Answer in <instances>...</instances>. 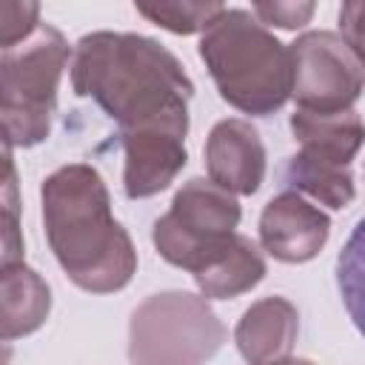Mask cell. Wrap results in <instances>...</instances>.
I'll list each match as a JSON object with an SVG mask.
<instances>
[{
	"instance_id": "5b68a950",
	"label": "cell",
	"mask_w": 365,
	"mask_h": 365,
	"mask_svg": "<svg viewBox=\"0 0 365 365\" xmlns=\"http://www.w3.org/2000/svg\"><path fill=\"white\" fill-rule=\"evenodd\" d=\"M240 202L211 180H188L171 200V208L154 222L151 240L157 254L200 277L220 265L237 242Z\"/></svg>"
},
{
	"instance_id": "5bb4252c",
	"label": "cell",
	"mask_w": 365,
	"mask_h": 365,
	"mask_svg": "<svg viewBox=\"0 0 365 365\" xmlns=\"http://www.w3.org/2000/svg\"><path fill=\"white\" fill-rule=\"evenodd\" d=\"M285 182L314 200H319L328 208H345L354 202V171L348 165H331L305 154H294L285 165Z\"/></svg>"
},
{
	"instance_id": "ffe728a7",
	"label": "cell",
	"mask_w": 365,
	"mask_h": 365,
	"mask_svg": "<svg viewBox=\"0 0 365 365\" xmlns=\"http://www.w3.org/2000/svg\"><path fill=\"white\" fill-rule=\"evenodd\" d=\"M274 365H314L311 359H297V356H288V359H279V362H274Z\"/></svg>"
},
{
	"instance_id": "e0dca14e",
	"label": "cell",
	"mask_w": 365,
	"mask_h": 365,
	"mask_svg": "<svg viewBox=\"0 0 365 365\" xmlns=\"http://www.w3.org/2000/svg\"><path fill=\"white\" fill-rule=\"evenodd\" d=\"M40 6L37 3H17V0H3L0 3V46L14 48L20 43H26L29 37H34V31L40 29Z\"/></svg>"
},
{
	"instance_id": "3957f363",
	"label": "cell",
	"mask_w": 365,
	"mask_h": 365,
	"mask_svg": "<svg viewBox=\"0 0 365 365\" xmlns=\"http://www.w3.org/2000/svg\"><path fill=\"white\" fill-rule=\"evenodd\" d=\"M200 57L220 97L242 114L265 117L291 97V51L251 11L222 9L200 37Z\"/></svg>"
},
{
	"instance_id": "9c48e42d",
	"label": "cell",
	"mask_w": 365,
	"mask_h": 365,
	"mask_svg": "<svg viewBox=\"0 0 365 365\" xmlns=\"http://www.w3.org/2000/svg\"><path fill=\"white\" fill-rule=\"evenodd\" d=\"M208 180L228 194H254L265 180V145L245 120H220L205 140Z\"/></svg>"
},
{
	"instance_id": "2e32d148",
	"label": "cell",
	"mask_w": 365,
	"mask_h": 365,
	"mask_svg": "<svg viewBox=\"0 0 365 365\" xmlns=\"http://www.w3.org/2000/svg\"><path fill=\"white\" fill-rule=\"evenodd\" d=\"M137 14L174 34L205 31L211 20L225 9L220 3H137Z\"/></svg>"
},
{
	"instance_id": "8992f818",
	"label": "cell",
	"mask_w": 365,
	"mask_h": 365,
	"mask_svg": "<svg viewBox=\"0 0 365 365\" xmlns=\"http://www.w3.org/2000/svg\"><path fill=\"white\" fill-rule=\"evenodd\" d=\"M225 342V325L205 297L163 291L145 297L128 322L131 365H205Z\"/></svg>"
},
{
	"instance_id": "6da1fadb",
	"label": "cell",
	"mask_w": 365,
	"mask_h": 365,
	"mask_svg": "<svg viewBox=\"0 0 365 365\" xmlns=\"http://www.w3.org/2000/svg\"><path fill=\"white\" fill-rule=\"evenodd\" d=\"M71 88L91 97L123 140V188L131 200L160 194L185 168L188 100L194 83L180 60L151 37L91 31L71 54Z\"/></svg>"
},
{
	"instance_id": "ba28073f",
	"label": "cell",
	"mask_w": 365,
	"mask_h": 365,
	"mask_svg": "<svg viewBox=\"0 0 365 365\" xmlns=\"http://www.w3.org/2000/svg\"><path fill=\"white\" fill-rule=\"evenodd\" d=\"M331 237V217L297 191L277 194L259 214V242L279 262L314 259Z\"/></svg>"
},
{
	"instance_id": "8fae6325",
	"label": "cell",
	"mask_w": 365,
	"mask_h": 365,
	"mask_svg": "<svg viewBox=\"0 0 365 365\" xmlns=\"http://www.w3.org/2000/svg\"><path fill=\"white\" fill-rule=\"evenodd\" d=\"M291 134L299 143V154L348 165L365 143V123L354 108L345 111H305L297 108L291 114Z\"/></svg>"
},
{
	"instance_id": "52a82bcc",
	"label": "cell",
	"mask_w": 365,
	"mask_h": 365,
	"mask_svg": "<svg viewBox=\"0 0 365 365\" xmlns=\"http://www.w3.org/2000/svg\"><path fill=\"white\" fill-rule=\"evenodd\" d=\"M291 97L305 111H345L365 88V66L342 34L305 31L291 46Z\"/></svg>"
},
{
	"instance_id": "7a4b0ae2",
	"label": "cell",
	"mask_w": 365,
	"mask_h": 365,
	"mask_svg": "<svg viewBox=\"0 0 365 365\" xmlns=\"http://www.w3.org/2000/svg\"><path fill=\"white\" fill-rule=\"evenodd\" d=\"M46 240L66 277L91 294H111L131 282L137 251L111 214V197L97 168L71 163L40 188Z\"/></svg>"
},
{
	"instance_id": "4fadbf2b",
	"label": "cell",
	"mask_w": 365,
	"mask_h": 365,
	"mask_svg": "<svg viewBox=\"0 0 365 365\" xmlns=\"http://www.w3.org/2000/svg\"><path fill=\"white\" fill-rule=\"evenodd\" d=\"M265 271H268L265 257L257 248V242L248 240L245 234H237V242L228 251V257L211 271L194 277V282L205 299H231L259 285Z\"/></svg>"
},
{
	"instance_id": "7c38bea8",
	"label": "cell",
	"mask_w": 365,
	"mask_h": 365,
	"mask_svg": "<svg viewBox=\"0 0 365 365\" xmlns=\"http://www.w3.org/2000/svg\"><path fill=\"white\" fill-rule=\"evenodd\" d=\"M51 311L46 279L26 262L3 265L0 274V334L6 342L34 334Z\"/></svg>"
},
{
	"instance_id": "d6986e66",
	"label": "cell",
	"mask_w": 365,
	"mask_h": 365,
	"mask_svg": "<svg viewBox=\"0 0 365 365\" xmlns=\"http://www.w3.org/2000/svg\"><path fill=\"white\" fill-rule=\"evenodd\" d=\"M339 31L356 60L365 66V0L342 3L339 9Z\"/></svg>"
},
{
	"instance_id": "9a60e30c",
	"label": "cell",
	"mask_w": 365,
	"mask_h": 365,
	"mask_svg": "<svg viewBox=\"0 0 365 365\" xmlns=\"http://www.w3.org/2000/svg\"><path fill=\"white\" fill-rule=\"evenodd\" d=\"M336 288L351 322L365 336V217L356 222L336 257Z\"/></svg>"
},
{
	"instance_id": "30bf717a",
	"label": "cell",
	"mask_w": 365,
	"mask_h": 365,
	"mask_svg": "<svg viewBox=\"0 0 365 365\" xmlns=\"http://www.w3.org/2000/svg\"><path fill=\"white\" fill-rule=\"evenodd\" d=\"M299 334V314L285 297H262L242 311L234 342L248 365H274L288 359Z\"/></svg>"
},
{
	"instance_id": "277c9868",
	"label": "cell",
	"mask_w": 365,
	"mask_h": 365,
	"mask_svg": "<svg viewBox=\"0 0 365 365\" xmlns=\"http://www.w3.org/2000/svg\"><path fill=\"white\" fill-rule=\"evenodd\" d=\"M66 63L68 43L46 23L26 43L3 51L0 114L6 148H31L48 137Z\"/></svg>"
},
{
	"instance_id": "ac0fdd59",
	"label": "cell",
	"mask_w": 365,
	"mask_h": 365,
	"mask_svg": "<svg viewBox=\"0 0 365 365\" xmlns=\"http://www.w3.org/2000/svg\"><path fill=\"white\" fill-rule=\"evenodd\" d=\"M314 3H254L251 14L262 26H277V29H299L311 20Z\"/></svg>"
}]
</instances>
